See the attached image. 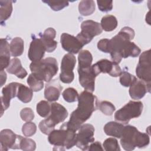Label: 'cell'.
I'll return each instance as SVG.
<instances>
[{"mask_svg": "<svg viewBox=\"0 0 151 151\" xmlns=\"http://www.w3.org/2000/svg\"><path fill=\"white\" fill-rule=\"evenodd\" d=\"M36 148L35 142L31 139L21 137L19 141V149L25 151H32Z\"/></svg>", "mask_w": 151, "mask_h": 151, "instance_id": "33", "label": "cell"}, {"mask_svg": "<svg viewBox=\"0 0 151 151\" xmlns=\"http://www.w3.org/2000/svg\"><path fill=\"white\" fill-rule=\"evenodd\" d=\"M32 96L33 93L31 88L19 83L17 94L18 99L22 102L27 103L31 101Z\"/></svg>", "mask_w": 151, "mask_h": 151, "instance_id": "26", "label": "cell"}, {"mask_svg": "<svg viewBox=\"0 0 151 151\" xmlns=\"http://www.w3.org/2000/svg\"><path fill=\"white\" fill-rule=\"evenodd\" d=\"M134 31L129 27H123L114 37L110 40V54L113 62L119 64L122 61L121 52L129 41L134 38Z\"/></svg>", "mask_w": 151, "mask_h": 151, "instance_id": "3", "label": "cell"}, {"mask_svg": "<svg viewBox=\"0 0 151 151\" xmlns=\"http://www.w3.org/2000/svg\"><path fill=\"white\" fill-rule=\"evenodd\" d=\"M21 136L17 135L11 130L4 129L0 133L1 150L9 149H19V141Z\"/></svg>", "mask_w": 151, "mask_h": 151, "instance_id": "12", "label": "cell"}, {"mask_svg": "<svg viewBox=\"0 0 151 151\" xmlns=\"http://www.w3.org/2000/svg\"><path fill=\"white\" fill-rule=\"evenodd\" d=\"M124 127V126L122 123L116 122H110L106 123L104 126V131L108 136L120 138L123 133Z\"/></svg>", "mask_w": 151, "mask_h": 151, "instance_id": "22", "label": "cell"}, {"mask_svg": "<svg viewBox=\"0 0 151 151\" xmlns=\"http://www.w3.org/2000/svg\"><path fill=\"white\" fill-rule=\"evenodd\" d=\"M9 47L12 56L18 57L22 55L24 48L23 40L20 37L14 38L11 41Z\"/></svg>", "mask_w": 151, "mask_h": 151, "instance_id": "25", "label": "cell"}, {"mask_svg": "<svg viewBox=\"0 0 151 151\" xmlns=\"http://www.w3.org/2000/svg\"><path fill=\"white\" fill-rule=\"evenodd\" d=\"M79 82L81 86L88 91L93 93L95 88V78L97 77L91 66L85 68H78Z\"/></svg>", "mask_w": 151, "mask_h": 151, "instance_id": "13", "label": "cell"}, {"mask_svg": "<svg viewBox=\"0 0 151 151\" xmlns=\"http://www.w3.org/2000/svg\"><path fill=\"white\" fill-rule=\"evenodd\" d=\"M43 2L48 5L51 8L55 11L63 9L68 5L69 2L65 1H42Z\"/></svg>", "mask_w": 151, "mask_h": 151, "instance_id": "39", "label": "cell"}, {"mask_svg": "<svg viewBox=\"0 0 151 151\" xmlns=\"http://www.w3.org/2000/svg\"><path fill=\"white\" fill-rule=\"evenodd\" d=\"M140 53V49L134 42L129 41L126 43L121 52V56L123 58L129 57H136Z\"/></svg>", "mask_w": 151, "mask_h": 151, "instance_id": "23", "label": "cell"}, {"mask_svg": "<svg viewBox=\"0 0 151 151\" xmlns=\"http://www.w3.org/2000/svg\"><path fill=\"white\" fill-rule=\"evenodd\" d=\"M54 38L55 37L45 34H43L41 37L40 39L42 41L47 52H51L55 50L57 45V42L54 40Z\"/></svg>", "mask_w": 151, "mask_h": 151, "instance_id": "30", "label": "cell"}, {"mask_svg": "<svg viewBox=\"0 0 151 151\" xmlns=\"http://www.w3.org/2000/svg\"><path fill=\"white\" fill-rule=\"evenodd\" d=\"M78 68H85L91 67L93 61V56L88 50H82L80 52L78 56Z\"/></svg>", "mask_w": 151, "mask_h": 151, "instance_id": "27", "label": "cell"}, {"mask_svg": "<svg viewBox=\"0 0 151 151\" xmlns=\"http://www.w3.org/2000/svg\"><path fill=\"white\" fill-rule=\"evenodd\" d=\"M63 97L65 101L68 103H73L78 100V93L74 88L69 87L63 92Z\"/></svg>", "mask_w": 151, "mask_h": 151, "instance_id": "34", "label": "cell"}, {"mask_svg": "<svg viewBox=\"0 0 151 151\" xmlns=\"http://www.w3.org/2000/svg\"><path fill=\"white\" fill-rule=\"evenodd\" d=\"M150 142L149 136L147 133L140 132L134 126H125L120 137V144L123 148L127 151L132 150L135 147L144 148Z\"/></svg>", "mask_w": 151, "mask_h": 151, "instance_id": "2", "label": "cell"}, {"mask_svg": "<svg viewBox=\"0 0 151 151\" xmlns=\"http://www.w3.org/2000/svg\"><path fill=\"white\" fill-rule=\"evenodd\" d=\"M76 63V59L74 55L68 53L63 57L61 63V73L60 79L64 83H71L74 78L73 69Z\"/></svg>", "mask_w": 151, "mask_h": 151, "instance_id": "9", "label": "cell"}, {"mask_svg": "<svg viewBox=\"0 0 151 151\" xmlns=\"http://www.w3.org/2000/svg\"><path fill=\"white\" fill-rule=\"evenodd\" d=\"M99 9L102 12L110 11L113 8L112 1H97Z\"/></svg>", "mask_w": 151, "mask_h": 151, "instance_id": "42", "label": "cell"}, {"mask_svg": "<svg viewBox=\"0 0 151 151\" xmlns=\"http://www.w3.org/2000/svg\"><path fill=\"white\" fill-rule=\"evenodd\" d=\"M55 126L48 119H45L40 122L39 124V129L41 132L45 134H49L54 130Z\"/></svg>", "mask_w": 151, "mask_h": 151, "instance_id": "38", "label": "cell"}, {"mask_svg": "<svg viewBox=\"0 0 151 151\" xmlns=\"http://www.w3.org/2000/svg\"><path fill=\"white\" fill-rule=\"evenodd\" d=\"M78 101V107L71 113L69 121L61 126L75 132L90 117L93 112L98 109L99 103L96 96L86 90L80 94Z\"/></svg>", "mask_w": 151, "mask_h": 151, "instance_id": "1", "label": "cell"}, {"mask_svg": "<svg viewBox=\"0 0 151 151\" xmlns=\"http://www.w3.org/2000/svg\"><path fill=\"white\" fill-rule=\"evenodd\" d=\"M45 51V47L41 39L34 38L30 44L28 56L32 62L38 61L42 60Z\"/></svg>", "mask_w": 151, "mask_h": 151, "instance_id": "16", "label": "cell"}, {"mask_svg": "<svg viewBox=\"0 0 151 151\" xmlns=\"http://www.w3.org/2000/svg\"><path fill=\"white\" fill-rule=\"evenodd\" d=\"M27 83L34 91H40L44 87L43 80L38 78L32 73L28 76L27 78Z\"/></svg>", "mask_w": 151, "mask_h": 151, "instance_id": "31", "label": "cell"}, {"mask_svg": "<svg viewBox=\"0 0 151 151\" xmlns=\"http://www.w3.org/2000/svg\"><path fill=\"white\" fill-rule=\"evenodd\" d=\"M88 150L90 151H94V150H103V149L101 145V143L99 142H92L91 144L88 146V147L87 149Z\"/></svg>", "mask_w": 151, "mask_h": 151, "instance_id": "44", "label": "cell"}, {"mask_svg": "<svg viewBox=\"0 0 151 151\" xmlns=\"http://www.w3.org/2000/svg\"><path fill=\"white\" fill-rule=\"evenodd\" d=\"M19 84V83H18L13 82L8 84L2 88V96L1 97L2 104L1 116L4 111L9 107L11 100L17 96Z\"/></svg>", "mask_w": 151, "mask_h": 151, "instance_id": "15", "label": "cell"}, {"mask_svg": "<svg viewBox=\"0 0 151 151\" xmlns=\"http://www.w3.org/2000/svg\"><path fill=\"white\" fill-rule=\"evenodd\" d=\"M67 116L68 111L63 106L58 103H53L51 104V112L47 119L56 125L64 122Z\"/></svg>", "mask_w": 151, "mask_h": 151, "instance_id": "17", "label": "cell"}, {"mask_svg": "<svg viewBox=\"0 0 151 151\" xmlns=\"http://www.w3.org/2000/svg\"><path fill=\"white\" fill-rule=\"evenodd\" d=\"M92 70L97 76L101 73H107L112 77L120 76L122 71L119 64L107 59H103L91 65Z\"/></svg>", "mask_w": 151, "mask_h": 151, "instance_id": "11", "label": "cell"}, {"mask_svg": "<svg viewBox=\"0 0 151 151\" xmlns=\"http://www.w3.org/2000/svg\"><path fill=\"white\" fill-rule=\"evenodd\" d=\"M118 24L116 18L111 15L103 17L101 20V27L105 31H112L117 27Z\"/></svg>", "mask_w": 151, "mask_h": 151, "instance_id": "28", "label": "cell"}, {"mask_svg": "<svg viewBox=\"0 0 151 151\" xmlns=\"http://www.w3.org/2000/svg\"><path fill=\"white\" fill-rule=\"evenodd\" d=\"M37 111L42 117H47L51 112V104L45 100H41L37 104Z\"/></svg>", "mask_w": 151, "mask_h": 151, "instance_id": "32", "label": "cell"}, {"mask_svg": "<svg viewBox=\"0 0 151 151\" xmlns=\"http://www.w3.org/2000/svg\"><path fill=\"white\" fill-rule=\"evenodd\" d=\"M12 12V2L11 1H0V19L1 24L10 17Z\"/></svg>", "mask_w": 151, "mask_h": 151, "instance_id": "24", "label": "cell"}, {"mask_svg": "<svg viewBox=\"0 0 151 151\" xmlns=\"http://www.w3.org/2000/svg\"><path fill=\"white\" fill-rule=\"evenodd\" d=\"M10 47L6 39H1L0 47V68L4 70L9 65L10 61Z\"/></svg>", "mask_w": 151, "mask_h": 151, "instance_id": "20", "label": "cell"}, {"mask_svg": "<svg viewBox=\"0 0 151 151\" xmlns=\"http://www.w3.org/2000/svg\"><path fill=\"white\" fill-rule=\"evenodd\" d=\"M20 117L22 120L29 122L34 119V113L31 108L26 107L21 110Z\"/></svg>", "mask_w": 151, "mask_h": 151, "instance_id": "41", "label": "cell"}, {"mask_svg": "<svg viewBox=\"0 0 151 151\" xmlns=\"http://www.w3.org/2000/svg\"><path fill=\"white\" fill-rule=\"evenodd\" d=\"M143 103L141 101H129L125 106L117 110L114 114L116 121L126 124L133 118L139 117L143 110Z\"/></svg>", "mask_w": 151, "mask_h": 151, "instance_id": "6", "label": "cell"}, {"mask_svg": "<svg viewBox=\"0 0 151 151\" xmlns=\"http://www.w3.org/2000/svg\"><path fill=\"white\" fill-rule=\"evenodd\" d=\"M103 146L106 151H120V148L117 140L115 138L109 137L104 140Z\"/></svg>", "mask_w": 151, "mask_h": 151, "instance_id": "36", "label": "cell"}, {"mask_svg": "<svg viewBox=\"0 0 151 151\" xmlns=\"http://www.w3.org/2000/svg\"><path fill=\"white\" fill-rule=\"evenodd\" d=\"M57 80L47 84L44 90V97L49 101H54L58 99L63 87Z\"/></svg>", "mask_w": 151, "mask_h": 151, "instance_id": "19", "label": "cell"}, {"mask_svg": "<svg viewBox=\"0 0 151 151\" xmlns=\"http://www.w3.org/2000/svg\"><path fill=\"white\" fill-rule=\"evenodd\" d=\"M37 131V126L31 122L25 123L22 128V132L26 137H30L34 135Z\"/></svg>", "mask_w": 151, "mask_h": 151, "instance_id": "40", "label": "cell"}, {"mask_svg": "<svg viewBox=\"0 0 151 151\" xmlns=\"http://www.w3.org/2000/svg\"><path fill=\"white\" fill-rule=\"evenodd\" d=\"M60 42L63 49L71 54H77L83 47L77 37L67 33L61 34Z\"/></svg>", "mask_w": 151, "mask_h": 151, "instance_id": "14", "label": "cell"}, {"mask_svg": "<svg viewBox=\"0 0 151 151\" xmlns=\"http://www.w3.org/2000/svg\"><path fill=\"white\" fill-rule=\"evenodd\" d=\"M97 48L99 50L106 53L110 52V40L102 39L97 43Z\"/></svg>", "mask_w": 151, "mask_h": 151, "instance_id": "43", "label": "cell"}, {"mask_svg": "<svg viewBox=\"0 0 151 151\" xmlns=\"http://www.w3.org/2000/svg\"><path fill=\"white\" fill-rule=\"evenodd\" d=\"M81 32L76 37L83 46L89 43L94 37L100 34L103 31L101 25L93 20L83 21L81 25Z\"/></svg>", "mask_w": 151, "mask_h": 151, "instance_id": "7", "label": "cell"}, {"mask_svg": "<svg viewBox=\"0 0 151 151\" xmlns=\"http://www.w3.org/2000/svg\"><path fill=\"white\" fill-rule=\"evenodd\" d=\"M30 70L38 78L50 82L57 73L58 67L55 58L48 57L38 61L32 62L29 65Z\"/></svg>", "mask_w": 151, "mask_h": 151, "instance_id": "4", "label": "cell"}, {"mask_svg": "<svg viewBox=\"0 0 151 151\" xmlns=\"http://www.w3.org/2000/svg\"><path fill=\"white\" fill-rule=\"evenodd\" d=\"M78 11L81 15L88 16L91 15L95 11V3L92 0H83L80 2Z\"/></svg>", "mask_w": 151, "mask_h": 151, "instance_id": "29", "label": "cell"}, {"mask_svg": "<svg viewBox=\"0 0 151 151\" xmlns=\"http://www.w3.org/2000/svg\"><path fill=\"white\" fill-rule=\"evenodd\" d=\"M98 109L105 115L111 116L116 110L114 106L107 101H103L99 103Z\"/></svg>", "mask_w": 151, "mask_h": 151, "instance_id": "35", "label": "cell"}, {"mask_svg": "<svg viewBox=\"0 0 151 151\" xmlns=\"http://www.w3.org/2000/svg\"><path fill=\"white\" fill-rule=\"evenodd\" d=\"M6 70L9 73L14 74L19 78H24L27 76V71L22 67L20 60L17 58H14L11 60Z\"/></svg>", "mask_w": 151, "mask_h": 151, "instance_id": "21", "label": "cell"}, {"mask_svg": "<svg viewBox=\"0 0 151 151\" xmlns=\"http://www.w3.org/2000/svg\"><path fill=\"white\" fill-rule=\"evenodd\" d=\"M137 78L127 71H122L120 76V83L124 87H129Z\"/></svg>", "mask_w": 151, "mask_h": 151, "instance_id": "37", "label": "cell"}, {"mask_svg": "<svg viewBox=\"0 0 151 151\" xmlns=\"http://www.w3.org/2000/svg\"><path fill=\"white\" fill-rule=\"evenodd\" d=\"M94 128L92 124L87 123L81 125L77 134V147L83 150H87L89 143L94 141Z\"/></svg>", "mask_w": 151, "mask_h": 151, "instance_id": "10", "label": "cell"}, {"mask_svg": "<svg viewBox=\"0 0 151 151\" xmlns=\"http://www.w3.org/2000/svg\"><path fill=\"white\" fill-rule=\"evenodd\" d=\"M146 84L137 78L130 86L129 94L130 97L134 100H139L143 97L147 92H150Z\"/></svg>", "mask_w": 151, "mask_h": 151, "instance_id": "18", "label": "cell"}, {"mask_svg": "<svg viewBox=\"0 0 151 151\" xmlns=\"http://www.w3.org/2000/svg\"><path fill=\"white\" fill-rule=\"evenodd\" d=\"M6 80V74L4 70H1V86L5 83Z\"/></svg>", "mask_w": 151, "mask_h": 151, "instance_id": "45", "label": "cell"}, {"mask_svg": "<svg viewBox=\"0 0 151 151\" xmlns=\"http://www.w3.org/2000/svg\"><path fill=\"white\" fill-rule=\"evenodd\" d=\"M49 143L55 147H60L59 150L69 149L76 144L77 134L75 132L61 126L59 130H54L48 137Z\"/></svg>", "mask_w": 151, "mask_h": 151, "instance_id": "5", "label": "cell"}, {"mask_svg": "<svg viewBox=\"0 0 151 151\" xmlns=\"http://www.w3.org/2000/svg\"><path fill=\"white\" fill-rule=\"evenodd\" d=\"M136 73L137 77L145 82L150 90V50L143 52L140 55L139 63L136 68Z\"/></svg>", "mask_w": 151, "mask_h": 151, "instance_id": "8", "label": "cell"}]
</instances>
